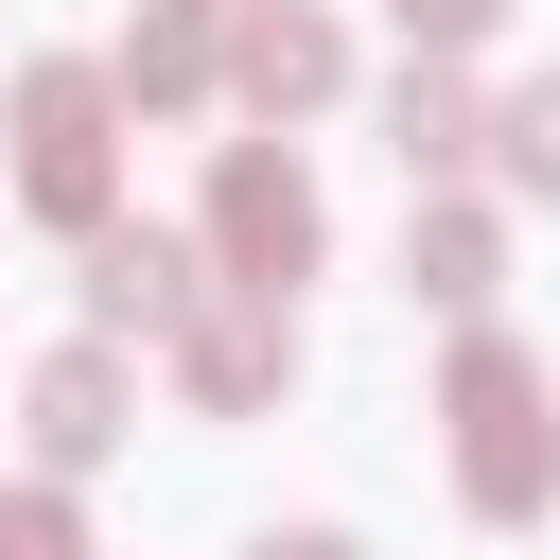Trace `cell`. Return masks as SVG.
<instances>
[{
    "label": "cell",
    "instance_id": "6da1fadb",
    "mask_svg": "<svg viewBox=\"0 0 560 560\" xmlns=\"http://www.w3.org/2000/svg\"><path fill=\"white\" fill-rule=\"evenodd\" d=\"M455 472H472V508H490V525H525V508H542V472H560V438H542V368H525L508 332H472V350H455Z\"/></svg>",
    "mask_w": 560,
    "mask_h": 560
},
{
    "label": "cell",
    "instance_id": "7a4b0ae2",
    "mask_svg": "<svg viewBox=\"0 0 560 560\" xmlns=\"http://www.w3.org/2000/svg\"><path fill=\"white\" fill-rule=\"evenodd\" d=\"M18 192L52 228H105V70H35L18 88Z\"/></svg>",
    "mask_w": 560,
    "mask_h": 560
},
{
    "label": "cell",
    "instance_id": "3957f363",
    "mask_svg": "<svg viewBox=\"0 0 560 560\" xmlns=\"http://www.w3.org/2000/svg\"><path fill=\"white\" fill-rule=\"evenodd\" d=\"M210 245H228V280H245V298H280V280L315 262V175H298V158H262V140H228V175H210Z\"/></svg>",
    "mask_w": 560,
    "mask_h": 560
},
{
    "label": "cell",
    "instance_id": "277c9868",
    "mask_svg": "<svg viewBox=\"0 0 560 560\" xmlns=\"http://www.w3.org/2000/svg\"><path fill=\"white\" fill-rule=\"evenodd\" d=\"M88 298L140 315V332H175V315H192V245H158V228H88Z\"/></svg>",
    "mask_w": 560,
    "mask_h": 560
},
{
    "label": "cell",
    "instance_id": "5b68a950",
    "mask_svg": "<svg viewBox=\"0 0 560 560\" xmlns=\"http://www.w3.org/2000/svg\"><path fill=\"white\" fill-rule=\"evenodd\" d=\"M105 438H122V368H105V350H52V368H35V455L88 472Z\"/></svg>",
    "mask_w": 560,
    "mask_h": 560
},
{
    "label": "cell",
    "instance_id": "8992f818",
    "mask_svg": "<svg viewBox=\"0 0 560 560\" xmlns=\"http://www.w3.org/2000/svg\"><path fill=\"white\" fill-rule=\"evenodd\" d=\"M175 332H192V402H262V385H280V315H262V298L175 315Z\"/></svg>",
    "mask_w": 560,
    "mask_h": 560
},
{
    "label": "cell",
    "instance_id": "52a82bcc",
    "mask_svg": "<svg viewBox=\"0 0 560 560\" xmlns=\"http://www.w3.org/2000/svg\"><path fill=\"white\" fill-rule=\"evenodd\" d=\"M332 70H350V52H332V18H298V0H280V18H245V105H315Z\"/></svg>",
    "mask_w": 560,
    "mask_h": 560
},
{
    "label": "cell",
    "instance_id": "ba28073f",
    "mask_svg": "<svg viewBox=\"0 0 560 560\" xmlns=\"http://www.w3.org/2000/svg\"><path fill=\"white\" fill-rule=\"evenodd\" d=\"M385 122H402V175H455V158H472V88H455V70H402Z\"/></svg>",
    "mask_w": 560,
    "mask_h": 560
},
{
    "label": "cell",
    "instance_id": "9c48e42d",
    "mask_svg": "<svg viewBox=\"0 0 560 560\" xmlns=\"http://www.w3.org/2000/svg\"><path fill=\"white\" fill-rule=\"evenodd\" d=\"M402 280L472 315V298H490V210H420V245H402Z\"/></svg>",
    "mask_w": 560,
    "mask_h": 560
},
{
    "label": "cell",
    "instance_id": "30bf717a",
    "mask_svg": "<svg viewBox=\"0 0 560 560\" xmlns=\"http://www.w3.org/2000/svg\"><path fill=\"white\" fill-rule=\"evenodd\" d=\"M105 88H140V105H192V88H210V52H192V35H122V70H105Z\"/></svg>",
    "mask_w": 560,
    "mask_h": 560
},
{
    "label": "cell",
    "instance_id": "8fae6325",
    "mask_svg": "<svg viewBox=\"0 0 560 560\" xmlns=\"http://www.w3.org/2000/svg\"><path fill=\"white\" fill-rule=\"evenodd\" d=\"M508 175H525V192H560V88H525V105H508Z\"/></svg>",
    "mask_w": 560,
    "mask_h": 560
},
{
    "label": "cell",
    "instance_id": "7c38bea8",
    "mask_svg": "<svg viewBox=\"0 0 560 560\" xmlns=\"http://www.w3.org/2000/svg\"><path fill=\"white\" fill-rule=\"evenodd\" d=\"M0 560H70V508H52V490H18V508H0Z\"/></svg>",
    "mask_w": 560,
    "mask_h": 560
},
{
    "label": "cell",
    "instance_id": "4fadbf2b",
    "mask_svg": "<svg viewBox=\"0 0 560 560\" xmlns=\"http://www.w3.org/2000/svg\"><path fill=\"white\" fill-rule=\"evenodd\" d=\"M490 18H508V0H402V35H438V52H472Z\"/></svg>",
    "mask_w": 560,
    "mask_h": 560
},
{
    "label": "cell",
    "instance_id": "5bb4252c",
    "mask_svg": "<svg viewBox=\"0 0 560 560\" xmlns=\"http://www.w3.org/2000/svg\"><path fill=\"white\" fill-rule=\"evenodd\" d=\"M262 560H350V542H332V525H298V542H262Z\"/></svg>",
    "mask_w": 560,
    "mask_h": 560
}]
</instances>
